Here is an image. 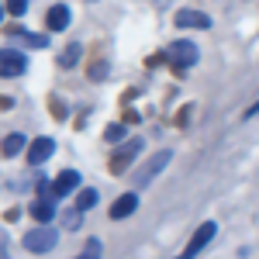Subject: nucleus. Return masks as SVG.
Masks as SVG:
<instances>
[{"mask_svg":"<svg viewBox=\"0 0 259 259\" xmlns=\"http://www.w3.org/2000/svg\"><path fill=\"white\" fill-rule=\"evenodd\" d=\"M24 249L28 252H52L56 249V242H59V235H56V228H49V225H38V228H31V232H24Z\"/></svg>","mask_w":259,"mask_h":259,"instance_id":"obj_1","label":"nucleus"},{"mask_svg":"<svg viewBox=\"0 0 259 259\" xmlns=\"http://www.w3.org/2000/svg\"><path fill=\"white\" fill-rule=\"evenodd\" d=\"M169 159H173V152H169V149H162V152H156V156H152V159L145 162L142 169H135V177H132V183H135V187H149V183H152V180H156V177L162 173V169L169 166Z\"/></svg>","mask_w":259,"mask_h":259,"instance_id":"obj_2","label":"nucleus"},{"mask_svg":"<svg viewBox=\"0 0 259 259\" xmlns=\"http://www.w3.org/2000/svg\"><path fill=\"white\" fill-rule=\"evenodd\" d=\"M197 56H200V52H197V45H194V41H173V45H169V52H166V62H169L177 73H183L187 66H194V62H197Z\"/></svg>","mask_w":259,"mask_h":259,"instance_id":"obj_3","label":"nucleus"},{"mask_svg":"<svg viewBox=\"0 0 259 259\" xmlns=\"http://www.w3.org/2000/svg\"><path fill=\"white\" fill-rule=\"evenodd\" d=\"M214 235H218V225H214V221H204V225H200L197 232L190 235V242H187V249H183V252H180L177 259H194V256L200 252V249L207 245V242L214 239Z\"/></svg>","mask_w":259,"mask_h":259,"instance_id":"obj_4","label":"nucleus"},{"mask_svg":"<svg viewBox=\"0 0 259 259\" xmlns=\"http://www.w3.org/2000/svg\"><path fill=\"white\" fill-rule=\"evenodd\" d=\"M142 145H145V142H142L139 135H135V139H128V142H121L118 149H114V156H111V173H124V166L142 152Z\"/></svg>","mask_w":259,"mask_h":259,"instance_id":"obj_5","label":"nucleus"},{"mask_svg":"<svg viewBox=\"0 0 259 259\" xmlns=\"http://www.w3.org/2000/svg\"><path fill=\"white\" fill-rule=\"evenodd\" d=\"M28 69V59L18 49H0V76H21Z\"/></svg>","mask_w":259,"mask_h":259,"instance_id":"obj_6","label":"nucleus"},{"mask_svg":"<svg viewBox=\"0 0 259 259\" xmlns=\"http://www.w3.org/2000/svg\"><path fill=\"white\" fill-rule=\"evenodd\" d=\"M52 152H56V142L49 139V135H41V139H35L28 145V162H31V166H41Z\"/></svg>","mask_w":259,"mask_h":259,"instance_id":"obj_7","label":"nucleus"},{"mask_svg":"<svg viewBox=\"0 0 259 259\" xmlns=\"http://www.w3.org/2000/svg\"><path fill=\"white\" fill-rule=\"evenodd\" d=\"M139 211V194L135 190H128V194H121L114 204H111V218L121 221V218H128V214H135Z\"/></svg>","mask_w":259,"mask_h":259,"instance_id":"obj_8","label":"nucleus"},{"mask_svg":"<svg viewBox=\"0 0 259 259\" xmlns=\"http://www.w3.org/2000/svg\"><path fill=\"white\" fill-rule=\"evenodd\" d=\"M45 28H49V31H66V28H69V7H66V4H52V7L45 11Z\"/></svg>","mask_w":259,"mask_h":259,"instance_id":"obj_9","label":"nucleus"},{"mask_svg":"<svg viewBox=\"0 0 259 259\" xmlns=\"http://www.w3.org/2000/svg\"><path fill=\"white\" fill-rule=\"evenodd\" d=\"M173 21H177V28H200V31L211 28V18H207L204 11H180Z\"/></svg>","mask_w":259,"mask_h":259,"instance_id":"obj_10","label":"nucleus"},{"mask_svg":"<svg viewBox=\"0 0 259 259\" xmlns=\"http://www.w3.org/2000/svg\"><path fill=\"white\" fill-rule=\"evenodd\" d=\"M52 187H56V197H62V194H73V190L80 187V173H76V169H62L59 177L52 180Z\"/></svg>","mask_w":259,"mask_h":259,"instance_id":"obj_11","label":"nucleus"},{"mask_svg":"<svg viewBox=\"0 0 259 259\" xmlns=\"http://www.w3.org/2000/svg\"><path fill=\"white\" fill-rule=\"evenodd\" d=\"M31 214H35L41 225H49V221L56 218V197H38L31 204Z\"/></svg>","mask_w":259,"mask_h":259,"instance_id":"obj_12","label":"nucleus"},{"mask_svg":"<svg viewBox=\"0 0 259 259\" xmlns=\"http://www.w3.org/2000/svg\"><path fill=\"white\" fill-rule=\"evenodd\" d=\"M21 149H28V139H24L21 132H14V135H7V139L0 142V152H4V156H18Z\"/></svg>","mask_w":259,"mask_h":259,"instance_id":"obj_13","label":"nucleus"},{"mask_svg":"<svg viewBox=\"0 0 259 259\" xmlns=\"http://www.w3.org/2000/svg\"><path fill=\"white\" fill-rule=\"evenodd\" d=\"M80 56H83V49L76 45V41H73V45H66V49H62V56H59V66L66 69V66H73V62L80 59Z\"/></svg>","mask_w":259,"mask_h":259,"instance_id":"obj_14","label":"nucleus"},{"mask_svg":"<svg viewBox=\"0 0 259 259\" xmlns=\"http://www.w3.org/2000/svg\"><path fill=\"white\" fill-rule=\"evenodd\" d=\"M94 204H97V190H90V187H87V190H80V197H76V204H73V207H80V211H90Z\"/></svg>","mask_w":259,"mask_h":259,"instance_id":"obj_15","label":"nucleus"},{"mask_svg":"<svg viewBox=\"0 0 259 259\" xmlns=\"http://www.w3.org/2000/svg\"><path fill=\"white\" fill-rule=\"evenodd\" d=\"M62 225H66L69 232H76V228L83 225V211H80V207H69V211H66V218H62Z\"/></svg>","mask_w":259,"mask_h":259,"instance_id":"obj_16","label":"nucleus"},{"mask_svg":"<svg viewBox=\"0 0 259 259\" xmlns=\"http://www.w3.org/2000/svg\"><path fill=\"white\" fill-rule=\"evenodd\" d=\"M14 35H21V41H24V45H31V49H45V45H49L45 35H31V31H14Z\"/></svg>","mask_w":259,"mask_h":259,"instance_id":"obj_17","label":"nucleus"},{"mask_svg":"<svg viewBox=\"0 0 259 259\" xmlns=\"http://www.w3.org/2000/svg\"><path fill=\"white\" fill-rule=\"evenodd\" d=\"M73 259H100V239H87V249Z\"/></svg>","mask_w":259,"mask_h":259,"instance_id":"obj_18","label":"nucleus"},{"mask_svg":"<svg viewBox=\"0 0 259 259\" xmlns=\"http://www.w3.org/2000/svg\"><path fill=\"white\" fill-rule=\"evenodd\" d=\"M104 139H107V142H121V139H124V124H111V128L104 132Z\"/></svg>","mask_w":259,"mask_h":259,"instance_id":"obj_19","label":"nucleus"},{"mask_svg":"<svg viewBox=\"0 0 259 259\" xmlns=\"http://www.w3.org/2000/svg\"><path fill=\"white\" fill-rule=\"evenodd\" d=\"M7 11H11L14 18H21V14L28 11V0H7Z\"/></svg>","mask_w":259,"mask_h":259,"instance_id":"obj_20","label":"nucleus"},{"mask_svg":"<svg viewBox=\"0 0 259 259\" xmlns=\"http://www.w3.org/2000/svg\"><path fill=\"white\" fill-rule=\"evenodd\" d=\"M104 76H107V66H94V69H90V80H104Z\"/></svg>","mask_w":259,"mask_h":259,"instance_id":"obj_21","label":"nucleus"},{"mask_svg":"<svg viewBox=\"0 0 259 259\" xmlns=\"http://www.w3.org/2000/svg\"><path fill=\"white\" fill-rule=\"evenodd\" d=\"M0 259H11V252H7V245H0Z\"/></svg>","mask_w":259,"mask_h":259,"instance_id":"obj_22","label":"nucleus"},{"mask_svg":"<svg viewBox=\"0 0 259 259\" xmlns=\"http://www.w3.org/2000/svg\"><path fill=\"white\" fill-rule=\"evenodd\" d=\"M0 18H4V7H0Z\"/></svg>","mask_w":259,"mask_h":259,"instance_id":"obj_23","label":"nucleus"},{"mask_svg":"<svg viewBox=\"0 0 259 259\" xmlns=\"http://www.w3.org/2000/svg\"><path fill=\"white\" fill-rule=\"evenodd\" d=\"M156 4H166V0H156Z\"/></svg>","mask_w":259,"mask_h":259,"instance_id":"obj_24","label":"nucleus"}]
</instances>
